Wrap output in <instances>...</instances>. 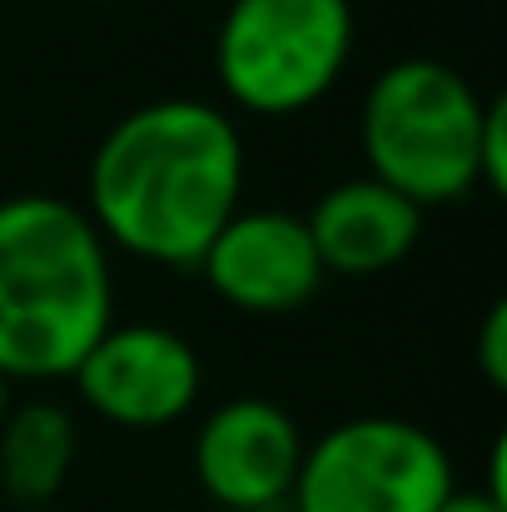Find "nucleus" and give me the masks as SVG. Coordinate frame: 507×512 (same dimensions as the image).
I'll return each instance as SVG.
<instances>
[{
  "mask_svg": "<svg viewBox=\"0 0 507 512\" xmlns=\"http://www.w3.org/2000/svg\"><path fill=\"white\" fill-rule=\"evenodd\" d=\"M264 512H294V508L289 503H274V508H264Z\"/></svg>",
  "mask_w": 507,
  "mask_h": 512,
  "instance_id": "15",
  "label": "nucleus"
},
{
  "mask_svg": "<svg viewBox=\"0 0 507 512\" xmlns=\"http://www.w3.org/2000/svg\"><path fill=\"white\" fill-rule=\"evenodd\" d=\"M488 100L443 60L408 55L378 70L363 95L358 135L368 179L398 189L418 209L463 199L478 184Z\"/></svg>",
  "mask_w": 507,
  "mask_h": 512,
  "instance_id": "3",
  "label": "nucleus"
},
{
  "mask_svg": "<svg viewBox=\"0 0 507 512\" xmlns=\"http://www.w3.org/2000/svg\"><path fill=\"white\" fill-rule=\"evenodd\" d=\"M115 324L110 249L80 204L0 199V378H70Z\"/></svg>",
  "mask_w": 507,
  "mask_h": 512,
  "instance_id": "2",
  "label": "nucleus"
},
{
  "mask_svg": "<svg viewBox=\"0 0 507 512\" xmlns=\"http://www.w3.org/2000/svg\"><path fill=\"white\" fill-rule=\"evenodd\" d=\"M448 448L408 418L358 413L304 448L294 512H433L453 493Z\"/></svg>",
  "mask_w": 507,
  "mask_h": 512,
  "instance_id": "5",
  "label": "nucleus"
},
{
  "mask_svg": "<svg viewBox=\"0 0 507 512\" xmlns=\"http://www.w3.org/2000/svg\"><path fill=\"white\" fill-rule=\"evenodd\" d=\"M304 463V438L274 398H229L194 433V478L229 512L289 503Z\"/></svg>",
  "mask_w": 507,
  "mask_h": 512,
  "instance_id": "7",
  "label": "nucleus"
},
{
  "mask_svg": "<svg viewBox=\"0 0 507 512\" xmlns=\"http://www.w3.org/2000/svg\"><path fill=\"white\" fill-rule=\"evenodd\" d=\"M353 50L348 0H229L214 75L249 115H299L338 85Z\"/></svg>",
  "mask_w": 507,
  "mask_h": 512,
  "instance_id": "4",
  "label": "nucleus"
},
{
  "mask_svg": "<svg viewBox=\"0 0 507 512\" xmlns=\"http://www.w3.org/2000/svg\"><path fill=\"white\" fill-rule=\"evenodd\" d=\"M309 239L319 249L324 274H383L403 264L423 234V209L403 199L398 189L358 174L319 194V204L304 214Z\"/></svg>",
  "mask_w": 507,
  "mask_h": 512,
  "instance_id": "9",
  "label": "nucleus"
},
{
  "mask_svg": "<svg viewBox=\"0 0 507 512\" xmlns=\"http://www.w3.org/2000/svg\"><path fill=\"white\" fill-rule=\"evenodd\" d=\"M5 413H10V383L0 378V423H5Z\"/></svg>",
  "mask_w": 507,
  "mask_h": 512,
  "instance_id": "14",
  "label": "nucleus"
},
{
  "mask_svg": "<svg viewBox=\"0 0 507 512\" xmlns=\"http://www.w3.org/2000/svg\"><path fill=\"white\" fill-rule=\"evenodd\" d=\"M75 468V423L60 403L10 408L0 423V488L20 508L50 503Z\"/></svg>",
  "mask_w": 507,
  "mask_h": 512,
  "instance_id": "10",
  "label": "nucleus"
},
{
  "mask_svg": "<svg viewBox=\"0 0 507 512\" xmlns=\"http://www.w3.org/2000/svg\"><path fill=\"white\" fill-rule=\"evenodd\" d=\"M478 368L493 388H507V304L498 299L478 329Z\"/></svg>",
  "mask_w": 507,
  "mask_h": 512,
  "instance_id": "12",
  "label": "nucleus"
},
{
  "mask_svg": "<svg viewBox=\"0 0 507 512\" xmlns=\"http://www.w3.org/2000/svg\"><path fill=\"white\" fill-rule=\"evenodd\" d=\"M244 194V140L209 100H150L95 150L85 219L105 249L165 269H199Z\"/></svg>",
  "mask_w": 507,
  "mask_h": 512,
  "instance_id": "1",
  "label": "nucleus"
},
{
  "mask_svg": "<svg viewBox=\"0 0 507 512\" xmlns=\"http://www.w3.org/2000/svg\"><path fill=\"white\" fill-rule=\"evenodd\" d=\"M105 5H115V0H105Z\"/></svg>",
  "mask_w": 507,
  "mask_h": 512,
  "instance_id": "16",
  "label": "nucleus"
},
{
  "mask_svg": "<svg viewBox=\"0 0 507 512\" xmlns=\"http://www.w3.org/2000/svg\"><path fill=\"white\" fill-rule=\"evenodd\" d=\"M80 398L120 428L179 423L204 383L199 353L169 324H110L75 363Z\"/></svg>",
  "mask_w": 507,
  "mask_h": 512,
  "instance_id": "6",
  "label": "nucleus"
},
{
  "mask_svg": "<svg viewBox=\"0 0 507 512\" xmlns=\"http://www.w3.org/2000/svg\"><path fill=\"white\" fill-rule=\"evenodd\" d=\"M199 274L244 314H294L324 284L319 249L294 209H234V219L204 249Z\"/></svg>",
  "mask_w": 507,
  "mask_h": 512,
  "instance_id": "8",
  "label": "nucleus"
},
{
  "mask_svg": "<svg viewBox=\"0 0 507 512\" xmlns=\"http://www.w3.org/2000/svg\"><path fill=\"white\" fill-rule=\"evenodd\" d=\"M478 184H488L493 194L507 189V105L503 100H488L483 145H478Z\"/></svg>",
  "mask_w": 507,
  "mask_h": 512,
  "instance_id": "11",
  "label": "nucleus"
},
{
  "mask_svg": "<svg viewBox=\"0 0 507 512\" xmlns=\"http://www.w3.org/2000/svg\"><path fill=\"white\" fill-rule=\"evenodd\" d=\"M433 512H507V503L488 498L483 488H453Z\"/></svg>",
  "mask_w": 507,
  "mask_h": 512,
  "instance_id": "13",
  "label": "nucleus"
}]
</instances>
